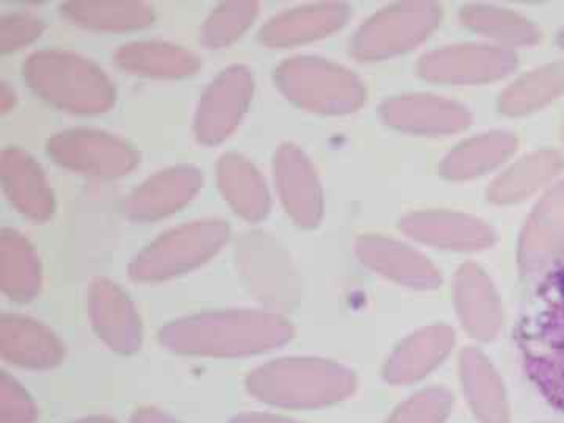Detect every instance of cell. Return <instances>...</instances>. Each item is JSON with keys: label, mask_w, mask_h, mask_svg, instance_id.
<instances>
[{"label": "cell", "mask_w": 564, "mask_h": 423, "mask_svg": "<svg viewBox=\"0 0 564 423\" xmlns=\"http://www.w3.org/2000/svg\"><path fill=\"white\" fill-rule=\"evenodd\" d=\"M293 337V326L273 311H214L176 318L163 326L166 350L198 358H248L272 351Z\"/></svg>", "instance_id": "6da1fadb"}, {"label": "cell", "mask_w": 564, "mask_h": 423, "mask_svg": "<svg viewBox=\"0 0 564 423\" xmlns=\"http://www.w3.org/2000/svg\"><path fill=\"white\" fill-rule=\"evenodd\" d=\"M518 339L530 380L549 403L564 411V263L545 276L530 300Z\"/></svg>", "instance_id": "7a4b0ae2"}, {"label": "cell", "mask_w": 564, "mask_h": 423, "mask_svg": "<svg viewBox=\"0 0 564 423\" xmlns=\"http://www.w3.org/2000/svg\"><path fill=\"white\" fill-rule=\"evenodd\" d=\"M355 373L343 364L318 358H284L262 364L245 381L259 402L289 410H317L355 392Z\"/></svg>", "instance_id": "3957f363"}, {"label": "cell", "mask_w": 564, "mask_h": 423, "mask_svg": "<svg viewBox=\"0 0 564 423\" xmlns=\"http://www.w3.org/2000/svg\"><path fill=\"white\" fill-rule=\"evenodd\" d=\"M22 76L41 99L69 113H104L117 101L110 77L96 63L74 52H33L22 66Z\"/></svg>", "instance_id": "277c9868"}, {"label": "cell", "mask_w": 564, "mask_h": 423, "mask_svg": "<svg viewBox=\"0 0 564 423\" xmlns=\"http://www.w3.org/2000/svg\"><path fill=\"white\" fill-rule=\"evenodd\" d=\"M231 228L223 220H198L162 234L132 259L129 276L141 284H158L199 269L223 250Z\"/></svg>", "instance_id": "5b68a950"}, {"label": "cell", "mask_w": 564, "mask_h": 423, "mask_svg": "<svg viewBox=\"0 0 564 423\" xmlns=\"http://www.w3.org/2000/svg\"><path fill=\"white\" fill-rule=\"evenodd\" d=\"M274 82L289 101L317 113H351L366 102L362 80L325 58H289L274 69Z\"/></svg>", "instance_id": "8992f818"}, {"label": "cell", "mask_w": 564, "mask_h": 423, "mask_svg": "<svg viewBox=\"0 0 564 423\" xmlns=\"http://www.w3.org/2000/svg\"><path fill=\"white\" fill-rule=\"evenodd\" d=\"M236 265L248 292L280 314L302 302V280L291 256L272 234L251 229L237 239Z\"/></svg>", "instance_id": "52a82bcc"}, {"label": "cell", "mask_w": 564, "mask_h": 423, "mask_svg": "<svg viewBox=\"0 0 564 423\" xmlns=\"http://www.w3.org/2000/svg\"><path fill=\"white\" fill-rule=\"evenodd\" d=\"M441 9L433 2H402L378 11L356 32L352 57L383 61L417 46L437 28Z\"/></svg>", "instance_id": "ba28073f"}, {"label": "cell", "mask_w": 564, "mask_h": 423, "mask_svg": "<svg viewBox=\"0 0 564 423\" xmlns=\"http://www.w3.org/2000/svg\"><path fill=\"white\" fill-rule=\"evenodd\" d=\"M52 161L69 172L117 180L128 176L140 163V154L129 141L98 129H69L47 141Z\"/></svg>", "instance_id": "9c48e42d"}, {"label": "cell", "mask_w": 564, "mask_h": 423, "mask_svg": "<svg viewBox=\"0 0 564 423\" xmlns=\"http://www.w3.org/2000/svg\"><path fill=\"white\" fill-rule=\"evenodd\" d=\"M254 93L252 70L243 65L223 69L199 99L195 113L196 139L214 147L228 139L242 122Z\"/></svg>", "instance_id": "30bf717a"}, {"label": "cell", "mask_w": 564, "mask_h": 423, "mask_svg": "<svg viewBox=\"0 0 564 423\" xmlns=\"http://www.w3.org/2000/svg\"><path fill=\"white\" fill-rule=\"evenodd\" d=\"M518 66L510 47L462 44L429 52L419 62L423 79L443 84H485L502 79Z\"/></svg>", "instance_id": "8fae6325"}, {"label": "cell", "mask_w": 564, "mask_h": 423, "mask_svg": "<svg viewBox=\"0 0 564 423\" xmlns=\"http://www.w3.org/2000/svg\"><path fill=\"white\" fill-rule=\"evenodd\" d=\"M88 317L96 336L111 351L133 355L143 344V325L128 292L117 282L96 278L88 289Z\"/></svg>", "instance_id": "7c38bea8"}, {"label": "cell", "mask_w": 564, "mask_h": 423, "mask_svg": "<svg viewBox=\"0 0 564 423\" xmlns=\"http://www.w3.org/2000/svg\"><path fill=\"white\" fill-rule=\"evenodd\" d=\"M564 252V180L545 191L527 217L519 239L518 261L524 273H536Z\"/></svg>", "instance_id": "4fadbf2b"}, {"label": "cell", "mask_w": 564, "mask_h": 423, "mask_svg": "<svg viewBox=\"0 0 564 423\" xmlns=\"http://www.w3.org/2000/svg\"><path fill=\"white\" fill-rule=\"evenodd\" d=\"M203 172L193 165H176L152 174L126 198L129 220L151 223L176 214L198 195Z\"/></svg>", "instance_id": "5bb4252c"}, {"label": "cell", "mask_w": 564, "mask_h": 423, "mask_svg": "<svg viewBox=\"0 0 564 423\" xmlns=\"http://www.w3.org/2000/svg\"><path fill=\"white\" fill-rule=\"evenodd\" d=\"M273 173L292 220L302 228H315L323 217V191L310 158L295 144H282L274 154Z\"/></svg>", "instance_id": "9a60e30c"}, {"label": "cell", "mask_w": 564, "mask_h": 423, "mask_svg": "<svg viewBox=\"0 0 564 423\" xmlns=\"http://www.w3.org/2000/svg\"><path fill=\"white\" fill-rule=\"evenodd\" d=\"M65 344L50 326L21 314L0 315V358L11 366L46 372L61 366Z\"/></svg>", "instance_id": "2e32d148"}, {"label": "cell", "mask_w": 564, "mask_h": 423, "mask_svg": "<svg viewBox=\"0 0 564 423\" xmlns=\"http://www.w3.org/2000/svg\"><path fill=\"white\" fill-rule=\"evenodd\" d=\"M0 181L11 206L21 215L35 223L51 220L54 192L46 173L28 151L6 148L0 152Z\"/></svg>", "instance_id": "e0dca14e"}, {"label": "cell", "mask_w": 564, "mask_h": 423, "mask_svg": "<svg viewBox=\"0 0 564 423\" xmlns=\"http://www.w3.org/2000/svg\"><path fill=\"white\" fill-rule=\"evenodd\" d=\"M400 228L419 242L445 250H484L496 242V232L480 218L458 212L426 210L406 215Z\"/></svg>", "instance_id": "ac0fdd59"}, {"label": "cell", "mask_w": 564, "mask_h": 423, "mask_svg": "<svg viewBox=\"0 0 564 423\" xmlns=\"http://www.w3.org/2000/svg\"><path fill=\"white\" fill-rule=\"evenodd\" d=\"M381 118L392 128L425 135L463 131L473 121L462 104L433 95H404L381 106Z\"/></svg>", "instance_id": "d6986e66"}, {"label": "cell", "mask_w": 564, "mask_h": 423, "mask_svg": "<svg viewBox=\"0 0 564 423\" xmlns=\"http://www.w3.org/2000/svg\"><path fill=\"white\" fill-rule=\"evenodd\" d=\"M350 18L344 2H315L282 11L259 31V41L269 47H291L332 35Z\"/></svg>", "instance_id": "ffe728a7"}, {"label": "cell", "mask_w": 564, "mask_h": 423, "mask_svg": "<svg viewBox=\"0 0 564 423\" xmlns=\"http://www.w3.org/2000/svg\"><path fill=\"white\" fill-rule=\"evenodd\" d=\"M356 254L364 265L400 284L422 291L441 285V274L436 267L421 252L395 240L373 234L359 237Z\"/></svg>", "instance_id": "44dd1931"}, {"label": "cell", "mask_w": 564, "mask_h": 423, "mask_svg": "<svg viewBox=\"0 0 564 423\" xmlns=\"http://www.w3.org/2000/svg\"><path fill=\"white\" fill-rule=\"evenodd\" d=\"M455 299L459 318L470 336L480 340H492L499 336L503 325L502 304L491 280L480 267L466 263L458 270Z\"/></svg>", "instance_id": "7402d4cb"}, {"label": "cell", "mask_w": 564, "mask_h": 423, "mask_svg": "<svg viewBox=\"0 0 564 423\" xmlns=\"http://www.w3.org/2000/svg\"><path fill=\"white\" fill-rule=\"evenodd\" d=\"M118 68L133 76L182 79L202 68L195 52L166 41H132L115 52Z\"/></svg>", "instance_id": "603a6c76"}, {"label": "cell", "mask_w": 564, "mask_h": 423, "mask_svg": "<svg viewBox=\"0 0 564 423\" xmlns=\"http://www.w3.org/2000/svg\"><path fill=\"white\" fill-rule=\"evenodd\" d=\"M218 187L237 215L248 221H261L269 215L272 199L269 187L254 163L242 154H223L217 165Z\"/></svg>", "instance_id": "cb8c5ba5"}, {"label": "cell", "mask_w": 564, "mask_h": 423, "mask_svg": "<svg viewBox=\"0 0 564 423\" xmlns=\"http://www.w3.org/2000/svg\"><path fill=\"white\" fill-rule=\"evenodd\" d=\"M455 343L454 329L433 325L413 334L400 344L386 364L384 378L392 384H408L432 372Z\"/></svg>", "instance_id": "d4e9b609"}, {"label": "cell", "mask_w": 564, "mask_h": 423, "mask_svg": "<svg viewBox=\"0 0 564 423\" xmlns=\"http://www.w3.org/2000/svg\"><path fill=\"white\" fill-rule=\"evenodd\" d=\"M61 14L69 24L96 32L139 31L155 18L150 3L140 0H68Z\"/></svg>", "instance_id": "484cf974"}, {"label": "cell", "mask_w": 564, "mask_h": 423, "mask_svg": "<svg viewBox=\"0 0 564 423\" xmlns=\"http://www.w3.org/2000/svg\"><path fill=\"white\" fill-rule=\"evenodd\" d=\"M43 270L39 252L21 232L0 231V289L11 302L31 303L40 295Z\"/></svg>", "instance_id": "4316f807"}, {"label": "cell", "mask_w": 564, "mask_h": 423, "mask_svg": "<svg viewBox=\"0 0 564 423\" xmlns=\"http://www.w3.org/2000/svg\"><path fill=\"white\" fill-rule=\"evenodd\" d=\"M459 372L464 392L480 423H510L502 380L484 352L467 348L462 352Z\"/></svg>", "instance_id": "83f0119b"}, {"label": "cell", "mask_w": 564, "mask_h": 423, "mask_svg": "<svg viewBox=\"0 0 564 423\" xmlns=\"http://www.w3.org/2000/svg\"><path fill=\"white\" fill-rule=\"evenodd\" d=\"M564 158L555 150L530 152L505 170L492 182L488 195L497 204H513L529 198L562 173Z\"/></svg>", "instance_id": "f1b7e54d"}, {"label": "cell", "mask_w": 564, "mask_h": 423, "mask_svg": "<svg viewBox=\"0 0 564 423\" xmlns=\"http://www.w3.org/2000/svg\"><path fill=\"white\" fill-rule=\"evenodd\" d=\"M518 147L513 133L494 131L459 143L441 165L448 180L463 181L480 176L507 161Z\"/></svg>", "instance_id": "f546056e"}, {"label": "cell", "mask_w": 564, "mask_h": 423, "mask_svg": "<svg viewBox=\"0 0 564 423\" xmlns=\"http://www.w3.org/2000/svg\"><path fill=\"white\" fill-rule=\"evenodd\" d=\"M564 91V63L534 68L514 80L500 95L499 109L510 117H522L543 109Z\"/></svg>", "instance_id": "4dcf8cb0"}, {"label": "cell", "mask_w": 564, "mask_h": 423, "mask_svg": "<svg viewBox=\"0 0 564 423\" xmlns=\"http://www.w3.org/2000/svg\"><path fill=\"white\" fill-rule=\"evenodd\" d=\"M462 20L467 28L489 39L499 41L505 47L533 46L540 41V31L533 22L514 13L486 3L464 7Z\"/></svg>", "instance_id": "1f68e13d"}, {"label": "cell", "mask_w": 564, "mask_h": 423, "mask_svg": "<svg viewBox=\"0 0 564 423\" xmlns=\"http://www.w3.org/2000/svg\"><path fill=\"white\" fill-rule=\"evenodd\" d=\"M259 3L254 0H228L218 3L204 21L199 41L207 50L231 46L256 21Z\"/></svg>", "instance_id": "d6a6232c"}, {"label": "cell", "mask_w": 564, "mask_h": 423, "mask_svg": "<svg viewBox=\"0 0 564 423\" xmlns=\"http://www.w3.org/2000/svg\"><path fill=\"white\" fill-rule=\"evenodd\" d=\"M454 397L444 388H430L404 402L388 423H444Z\"/></svg>", "instance_id": "836d02e7"}, {"label": "cell", "mask_w": 564, "mask_h": 423, "mask_svg": "<svg viewBox=\"0 0 564 423\" xmlns=\"http://www.w3.org/2000/svg\"><path fill=\"white\" fill-rule=\"evenodd\" d=\"M39 408L31 392L7 372H0V423H35Z\"/></svg>", "instance_id": "e575fe53"}, {"label": "cell", "mask_w": 564, "mask_h": 423, "mask_svg": "<svg viewBox=\"0 0 564 423\" xmlns=\"http://www.w3.org/2000/svg\"><path fill=\"white\" fill-rule=\"evenodd\" d=\"M46 24L41 18L31 13H9L0 18V52L20 51L43 35Z\"/></svg>", "instance_id": "d590c367"}, {"label": "cell", "mask_w": 564, "mask_h": 423, "mask_svg": "<svg viewBox=\"0 0 564 423\" xmlns=\"http://www.w3.org/2000/svg\"><path fill=\"white\" fill-rule=\"evenodd\" d=\"M131 423H181L165 411L158 410L154 406H141L133 411Z\"/></svg>", "instance_id": "8d00e7d4"}, {"label": "cell", "mask_w": 564, "mask_h": 423, "mask_svg": "<svg viewBox=\"0 0 564 423\" xmlns=\"http://www.w3.org/2000/svg\"><path fill=\"white\" fill-rule=\"evenodd\" d=\"M229 423H302L292 421V419L281 417V415L267 413H242L234 415Z\"/></svg>", "instance_id": "74e56055"}, {"label": "cell", "mask_w": 564, "mask_h": 423, "mask_svg": "<svg viewBox=\"0 0 564 423\" xmlns=\"http://www.w3.org/2000/svg\"><path fill=\"white\" fill-rule=\"evenodd\" d=\"M14 104H17V93H14L9 84L3 82L0 85V109H2L3 113H7V111L13 109Z\"/></svg>", "instance_id": "f35d334b"}, {"label": "cell", "mask_w": 564, "mask_h": 423, "mask_svg": "<svg viewBox=\"0 0 564 423\" xmlns=\"http://www.w3.org/2000/svg\"><path fill=\"white\" fill-rule=\"evenodd\" d=\"M68 423H118L110 415H88V417L77 419V421L68 422Z\"/></svg>", "instance_id": "ab89813d"}, {"label": "cell", "mask_w": 564, "mask_h": 423, "mask_svg": "<svg viewBox=\"0 0 564 423\" xmlns=\"http://www.w3.org/2000/svg\"><path fill=\"white\" fill-rule=\"evenodd\" d=\"M558 44L560 46L563 47L564 50V29H562V32H560V35H558Z\"/></svg>", "instance_id": "60d3db41"}, {"label": "cell", "mask_w": 564, "mask_h": 423, "mask_svg": "<svg viewBox=\"0 0 564 423\" xmlns=\"http://www.w3.org/2000/svg\"><path fill=\"white\" fill-rule=\"evenodd\" d=\"M563 141H564V128H563Z\"/></svg>", "instance_id": "b9f144b4"}]
</instances>
